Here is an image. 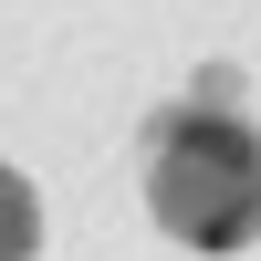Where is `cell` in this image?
<instances>
[{"mask_svg": "<svg viewBox=\"0 0 261 261\" xmlns=\"http://www.w3.org/2000/svg\"><path fill=\"white\" fill-rule=\"evenodd\" d=\"M32 251H42V199L0 167V261H32Z\"/></svg>", "mask_w": 261, "mask_h": 261, "instance_id": "cell-2", "label": "cell"}, {"mask_svg": "<svg viewBox=\"0 0 261 261\" xmlns=\"http://www.w3.org/2000/svg\"><path fill=\"white\" fill-rule=\"evenodd\" d=\"M146 199L188 251H241L261 230V136L241 115H167L146 157Z\"/></svg>", "mask_w": 261, "mask_h": 261, "instance_id": "cell-1", "label": "cell"}]
</instances>
